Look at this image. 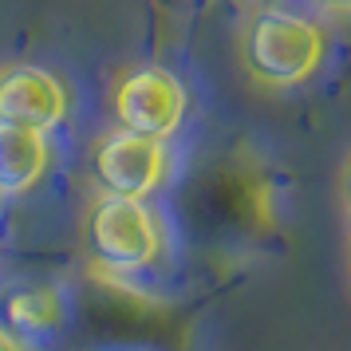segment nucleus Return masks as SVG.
I'll return each mask as SVG.
<instances>
[{"label": "nucleus", "mask_w": 351, "mask_h": 351, "mask_svg": "<svg viewBox=\"0 0 351 351\" xmlns=\"http://www.w3.org/2000/svg\"><path fill=\"white\" fill-rule=\"evenodd\" d=\"M241 67L245 75L265 91L300 87L319 71L328 56L324 24L292 8H256L241 24Z\"/></svg>", "instance_id": "f257e3e1"}, {"label": "nucleus", "mask_w": 351, "mask_h": 351, "mask_svg": "<svg viewBox=\"0 0 351 351\" xmlns=\"http://www.w3.org/2000/svg\"><path fill=\"white\" fill-rule=\"evenodd\" d=\"M83 245L91 256V269H99L103 276H134L162 256L166 229L150 202L99 193V202L87 209Z\"/></svg>", "instance_id": "f03ea898"}, {"label": "nucleus", "mask_w": 351, "mask_h": 351, "mask_svg": "<svg viewBox=\"0 0 351 351\" xmlns=\"http://www.w3.org/2000/svg\"><path fill=\"white\" fill-rule=\"evenodd\" d=\"M190 111V91L178 80L170 67L143 64L130 67L111 91V114L114 127L143 134V138H158L170 143Z\"/></svg>", "instance_id": "7ed1b4c3"}, {"label": "nucleus", "mask_w": 351, "mask_h": 351, "mask_svg": "<svg viewBox=\"0 0 351 351\" xmlns=\"http://www.w3.org/2000/svg\"><path fill=\"white\" fill-rule=\"evenodd\" d=\"M170 178V150L158 138H143L130 130H107L91 150V186L103 197H134L146 202Z\"/></svg>", "instance_id": "20e7f679"}, {"label": "nucleus", "mask_w": 351, "mask_h": 351, "mask_svg": "<svg viewBox=\"0 0 351 351\" xmlns=\"http://www.w3.org/2000/svg\"><path fill=\"white\" fill-rule=\"evenodd\" d=\"M71 99L60 75L36 64H12L0 71V123L32 130H56L64 127Z\"/></svg>", "instance_id": "39448f33"}, {"label": "nucleus", "mask_w": 351, "mask_h": 351, "mask_svg": "<svg viewBox=\"0 0 351 351\" xmlns=\"http://www.w3.org/2000/svg\"><path fill=\"white\" fill-rule=\"evenodd\" d=\"M51 166V143L44 130L0 123V197H20L40 186Z\"/></svg>", "instance_id": "423d86ee"}, {"label": "nucleus", "mask_w": 351, "mask_h": 351, "mask_svg": "<svg viewBox=\"0 0 351 351\" xmlns=\"http://www.w3.org/2000/svg\"><path fill=\"white\" fill-rule=\"evenodd\" d=\"M4 316L12 332H48L64 319V296L56 285H36V288H16L8 304H4Z\"/></svg>", "instance_id": "0eeeda50"}, {"label": "nucleus", "mask_w": 351, "mask_h": 351, "mask_svg": "<svg viewBox=\"0 0 351 351\" xmlns=\"http://www.w3.org/2000/svg\"><path fill=\"white\" fill-rule=\"evenodd\" d=\"M0 351H28L24 339H20V332H12L8 324H0Z\"/></svg>", "instance_id": "6e6552de"}, {"label": "nucleus", "mask_w": 351, "mask_h": 351, "mask_svg": "<svg viewBox=\"0 0 351 351\" xmlns=\"http://www.w3.org/2000/svg\"><path fill=\"white\" fill-rule=\"evenodd\" d=\"M319 8L332 16H351V0H319Z\"/></svg>", "instance_id": "1a4fd4ad"}, {"label": "nucleus", "mask_w": 351, "mask_h": 351, "mask_svg": "<svg viewBox=\"0 0 351 351\" xmlns=\"http://www.w3.org/2000/svg\"><path fill=\"white\" fill-rule=\"evenodd\" d=\"M343 202L351 209V154H348V166H343Z\"/></svg>", "instance_id": "9d476101"}]
</instances>
